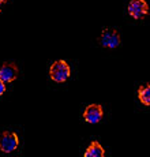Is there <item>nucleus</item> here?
Returning a JSON list of instances; mask_svg holds the SVG:
<instances>
[{
  "instance_id": "8",
  "label": "nucleus",
  "mask_w": 150,
  "mask_h": 157,
  "mask_svg": "<svg viewBox=\"0 0 150 157\" xmlns=\"http://www.w3.org/2000/svg\"><path fill=\"white\" fill-rule=\"evenodd\" d=\"M138 97L143 105H150V83L142 85L138 89Z\"/></svg>"
},
{
  "instance_id": "10",
  "label": "nucleus",
  "mask_w": 150,
  "mask_h": 157,
  "mask_svg": "<svg viewBox=\"0 0 150 157\" xmlns=\"http://www.w3.org/2000/svg\"><path fill=\"white\" fill-rule=\"evenodd\" d=\"M8 0H0V11H2V8H3V6L6 4V3H7Z\"/></svg>"
},
{
  "instance_id": "7",
  "label": "nucleus",
  "mask_w": 150,
  "mask_h": 157,
  "mask_svg": "<svg viewBox=\"0 0 150 157\" xmlns=\"http://www.w3.org/2000/svg\"><path fill=\"white\" fill-rule=\"evenodd\" d=\"M104 156H105L104 147L97 141H93L85 152V157H104Z\"/></svg>"
},
{
  "instance_id": "1",
  "label": "nucleus",
  "mask_w": 150,
  "mask_h": 157,
  "mask_svg": "<svg viewBox=\"0 0 150 157\" xmlns=\"http://www.w3.org/2000/svg\"><path fill=\"white\" fill-rule=\"evenodd\" d=\"M71 68L67 62L64 60H56L52 66L49 67V77L52 81L58 83H63L70 78Z\"/></svg>"
},
{
  "instance_id": "5",
  "label": "nucleus",
  "mask_w": 150,
  "mask_h": 157,
  "mask_svg": "<svg viewBox=\"0 0 150 157\" xmlns=\"http://www.w3.org/2000/svg\"><path fill=\"white\" fill-rule=\"evenodd\" d=\"M103 107L98 104H90L86 107L85 112H83V119L86 120L88 123H92V124H96L98 123L101 119H103Z\"/></svg>"
},
{
  "instance_id": "2",
  "label": "nucleus",
  "mask_w": 150,
  "mask_h": 157,
  "mask_svg": "<svg viewBox=\"0 0 150 157\" xmlns=\"http://www.w3.org/2000/svg\"><path fill=\"white\" fill-rule=\"evenodd\" d=\"M19 146V138L14 131H3L0 134V150L4 153H13Z\"/></svg>"
},
{
  "instance_id": "4",
  "label": "nucleus",
  "mask_w": 150,
  "mask_h": 157,
  "mask_svg": "<svg viewBox=\"0 0 150 157\" xmlns=\"http://www.w3.org/2000/svg\"><path fill=\"white\" fill-rule=\"evenodd\" d=\"M127 10L134 19H143L149 14V4L145 0H131Z\"/></svg>"
},
{
  "instance_id": "3",
  "label": "nucleus",
  "mask_w": 150,
  "mask_h": 157,
  "mask_svg": "<svg viewBox=\"0 0 150 157\" xmlns=\"http://www.w3.org/2000/svg\"><path fill=\"white\" fill-rule=\"evenodd\" d=\"M100 43L103 47L105 48H118L120 43H122V38H120V34L119 32L113 29H104L101 32V36H100Z\"/></svg>"
},
{
  "instance_id": "9",
  "label": "nucleus",
  "mask_w": 150,
  "mask_h": 157,
  "mask_svg": "<svg viewBox=\"0 0 150 157\" xmlns=\"http://www.w3.org/2000/svg\"><path fill=\"white\" fill-rule=\"evenodd\" d=\"M4 92H6V82L0 78V96L4 94Z\"/></svg>"
},
{
  "instance_id": "6",
  "label": "nucleus",
  "mask_w": 150,
  "mask_h": 157,
  "mask_svg": "<svg viewBox=\"0 0 150 157\" xmlns=\"http://www.w3.org/2000/svg\"><path fill=\"white\" fill-rule=\"evenodd\" d=\"M19 75V70H18V66L13 62H7L0 67V78L4 81L6 83L13 82L18 78Z\"/></svg>"
}]
</instances>
